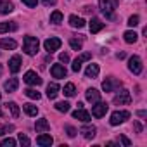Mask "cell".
I'll use <instances>...</instances> for the list:
<instances>
[{
	"instance_id": "obj_1",
	"label": "cell",
	"mask_w": 147,
	"mask_h": 147,
	"mask_svg": "<svg viewBox=\"0 0 147 147\" xmlns=\"http://www.w3.org/2000/svg\"><path fill=\"white\" fill-rule=\"evenodd\" d=\"M118 5H119L118 0H99V9H100L102 14H104L106 18H109V19L114 18L113 12L118 9Z\"/></svg>"
},
{
	"instance_id": "obj_2",
	"label": "cell",
	"mask_w": 147,
	"mask_h": 147,
	"mask_svg": "<svg viewBox=\"0 0 147 147\" xmlns=\"http://www.w3.org/2000/svg\"><path fill=\"white\" fill-rule=\"evenodd\" d=\"M38 49H40L38 38H35V36H24V40H23V50L28 55H36Z\"/></svg>"
},
{
	"instance_id": "obj_3",
	"label": "cell",
	"mask_w": 147,
	"mask_h": 147,
	"mask_svg": "<svg viewBox=\"0 0 147 147\" xmlns=\"http://www.w3.org/2000/svg\"><path fill=\"white\" fill-rule=\"evenodd\" d=\"M121 85H123L121 80L109 76V78H106V80L102 82V90H104V92H116V90H119Z\"/></svg>"
},
{
	"instance_id": "obj_4",
	"label": "cell",
	"mask_w": 147,
	"mask_h": 147,
	"mask_svg": "<svg viewBox=\"0 0 147 147\" xmlns=\"http://www.w3.org/2000/svg\"><path fill=\"white\" fill-rule=\"evenodd\" d=\"M128 118H130V113H128V111H114V113L111 114V119H109V123H111L113 126H118V125L125 123Z\"/></svg>"
},
{
	"instance_id": "obj_5",
	"label": "cell",
	"mask_w": 147,
	"mask_h": 147,
	"mask_svg": "<svg viewBox=\"0 0 147 147\" xmlns=\"http://www.w3.org/2000/svg\"><path fill=\"white\" fill-rule=\"evenodd\" d=\"M113 102H114L116 106H128V104L131 102V95H130L128 90H121V92H118V94L114 95Z\"/></svg>"
},
{
	"instance_id": "obj_6",
	"label": "cell",
	"mask_w": 147,
	"mask_h": 147,
	"mask_svg": "<svg viewBox=\"0 0 147 147\" xmlns=\"http://www.w3.org/2000/svg\"><path fill=\"white\" fill-rule=\"evenodd\" d=\"M128 69L133 73V75H140L142 73V59L138 55H131L128 59Z\"/></svg>"
},
{
	"instance_id": "obj_7",
	"label": "cell",
	"mask_w": 147,
	"mask_h": 147,
	"mask_svg": "<svg viewBox=\"0 0 147 147\" xmlns=\"http://www.w3.org/2000/svg\"><path fill=\"white\" fill-rule=\"evenodd\" d=\"M61 45H62V42L59 40V38H47L45 42H43V47H45V50L49 52V54H52V52H55V50H59L61 49Z\"/></svg>"
},
{
	"instance_id": "obj_8",
	"label": "cell",
	"mask_w": 147,
	"mask_h": 147,
	"mask_svg": "<svg viewBox=\"0 0 147 147\" xmlns=\"http://www.w3.org/2000/svg\"><path fill=\"white\" fill-rule=\"evenodd\" d=\"M94 107H92V116H95V118H102V116H106V113H107V109H109V106L106 104V102H95V104H92Z\"/></svg>"
},
{
	"instance_id": "obj_9",
	"label": "cell",
	"mask_w": 147,
	"mask_h": 147,
	"mask_svg": "<svg viewBox=\"0 0 147 147\" xmlns=\"http://www.w3.org/2000/svg\"><path fill=\"white\" fill-rule=\"evenodd\" d=\"M28 85H33V87H38V85H42V78L36 75L35 71H26V75H24V78H23Z\"/></svg>"
},
{
	"instance_id": "obj_10",
	"label": "cell",
	"mask_w": 147,
	"mask_h": 147,
	"mask_svg": "<svg viewBox=\"0 0 147 147\" xmlns=\"http://www.w3.org/2000/svg\"><path fill=\"white\" fill-rule=\"evenodd\" d=\"M50 73H52V76L57 78V80L66 78V75H67V71H66V67H64L62 64H54V66L50 67Z\"/></svg>"
},
{
	"instance_id": "obj_11",
	"label": "cell",
	"mask_w": 147,
	"mask_h": 147,
	"mask_svg": "<svg viewBox=\"0 0 147 147\" xmlns=\"http://www.w3.org/2000/svg\"><path fill=\"white\" fill-rule=\"evenodd\" d=\"M95 131H97V128H95L94 125H85V126L80 128V133H82L87 140H92V138L95 137Z\"/></svg>"
},
{
	"instance_id": "obj_12",
	"label": "cell",
	"mask_w": 147,
	"mask_h": 147,
	"mask_svg": "<svg viewBox=\"0 0 147 147\" xmlns=\"http://www.w3.org/2000/svg\"><path fill=\"white\" fill-rule=\"evenodd\" d=\"M73 118H75V119H80V121H83V123H88V121H90V113L85 111L83 107H78L75 113H73Z\"/></svg>"
},
{
	"instance_id": "obj_13",
	"label": "cell",
	"mask_w": 147,
	"mask_h": 147,
	"mask_svg": "<svg viewBox=\"0 0 147 147\" xmlns=\"http://www.w3.org/2000/svg\"><path fill=\"white\" fill-rule=\"evenodd\" d=\"M21 64H23V59H21L19 55H12L11 61H9V69H11V73H18V71L21 69Z\"/></svg>"
},
{
	"instance_id": "obj_14",
	"label": "cell",
	"mask_w": 147,
	"mask_h": 147,
	"mask_svg": "<svg viewBox=\"0 0 147 147\" xmlns=\"http://www.w3.org/2000/svg\"><path fill=\"white\" fill-rule=\"evenodd\" d=\"M35 130H36V133L49 131V130H50V125H49L47 118H40V119H36V123H35Z\"/></svg>"
},
{
	"instance_id": "obj_15",
	"label": "cell",
	"mask_w": 147,
	"mask_h": 147,
	"mask_svg": "<svg viewBox=\"0 0 147 147\" xmlns=\"http://www.w3.org/2000/svg\"><path fill=\"white\" fill-rule=\"evenodd\" d=\"M36 144L42 145V147H50V145L54 144V138H52L50 135H47V133H42V135L36 137Z\"/></svg>"
},
{
	"instance_id": "obj_16",
	"label": "cell",
	"mask_w": 147,
	"mask_h": 147,
	"mask_svg": "<svg viewBox=\"0 0 147 147\" xmlns=\"http://www.w3.org/2000/svg\"><path fill=\"white\" fill-rule=\"evenodd\" d=\"M85 95H87V100H88L90 104H95V102H99V100H100V92H99V90H95V88H88Z\"/></svg>"
},
{
	"instance_id": "obj_17",
	"label": "cell",
	"mask_w": 147,
	"mask_h": 147,
	"mask_svg": "<svg viewBox=\"0 0 147 147\" xmlns=\"http://www.w3.org/2000/svg\"><path fill=\"white\" fill-rule=\"evenodd\" d=\"M99 71H100V67H99V64H88V67L85 69V75H87V78H97L99 76Z\"/></svg>"
},
{
	"instance_id": "obj_18",
	"label": "cell",
	"mask_w": 147,
	"mask_h": 147,
	"mask_svg": "<svg viewBox=\"0 0 147 147\" xmlns=\"http://www.w3.org/2000/svg\"><path fill=\"white\" fill-rule=\"evenodd\" d=\"M18 87H19V82H18V78H11V80H7L5 83H4V90L5 92H16L18 90Z\"/></svg>"
},
{
	"instance_id": "obj_19",
	"label": "cell",
	"mask_w": 147,
	"mask_h": 147,
	"mask_svg": "<svg viewBox=\"0 0 147 147\" xmlns=\"http://www.w3.org/2000/svg\"><path fill=\"white\" fill-rule=\"evenodd\" d=\"M16 47H18V43H16V40H12V38H2V40H0V49L14 50Z\"/></svg>"
},
{
	"instance_id": "obj_20",
	"label": "cell",
	"mask_w": 147,
	"mask_h": 147,
	"mask_svg": "<svg viewBox=\"0 0 147 147\" xmlns=\"http://www.w3.org/2000/svg\"><path fill=\"white\" fill-rule=\"evenodd\" d=\"M14 11V5L9 0H0V14H11Z\"/></svg>"
},
{
	"instance_id": "obj_21",
	"label": "cell",
	"mask_w": 147,
	"mask_h": 147,
	"mask_svg": "<svg viewBox=\"0 0 147 147\" xmlns=\"http://www.w3.org/2000/svg\"><path fill=\"white\" fill-rule=\"evenodd\" d=\"M88 26H90V31H92V33H99V31L104 28V23H102L100 19H97V18H92V21H90Z\"/></svg>"
},
{
	"instance_id": "obj_22",
	"label": "cell",
	"mask_w": 147,
	"mask_h": 147,
	"mask_svg": "<svg viewBox=\"0 0 147 147\" xmlns=\"http://www.w3.org/2000/svg\"><path fill=\"white\" fill-rule=\"evenodd\" d=\"M59 94V85L57 83H49L47 85V97L49 99H55Z\"/></svg>"
},
{
	"instance_id": "obj_23",
	"label": "cell",
	"mask_w": 147,
	"mask_h": 147,
	"mask_svg": "<svg viewBox=\"0 0 147 147\" xmlns=\"http://www.w3.org/2000/svg\"><path fill=\"white\" fill-rule=\"evenodd\" d=\"M16 30H18V24H16V23H9V21H5V23H0V33L16 31Z\"/></svg>"
},
{
	"instance_id": "obj_24",
	"label": "cell",
	"mask_w": 147,
	"mask_h": 147,
	"mask_svg": "<svg viewBox=\"0 0 147 147\" xmlns=\"http://www.w3.org/2000/svg\"><path fill=\"white\" fill-rule=\"evenodd\" d=\"M69 24L73 26V28H83L85 26V21L82 19V18H78V16H69Z\"/></svg>"
},
{
	"instance_id": "obj_25",
	"label": "cell",
	"mask_w": 147,
	"mask_h": 147,
	"mask_svg": "<svg viewBox=\"0 0 147 147\" xmlns=\"http://www.w3.org/2000/svg\"><path fill=\"white\" fill-rule=\"evenodd\" d=\"M23 109H24V113L28 114V116H36L38 114V107L35 106V104H23Z\"/></svg>"
},
{
	"instance_id": "obj_26",
	"label": "cell",
	"mask_w": 147,
	"mask_h": 147,
	"mask_svg": "<svg viewBox=\"0 0 147 147\" xmlns=\"http://www.w3.org/2000/svg\"><path fill=\"white\" fill-rule=\"evenodd\" d=\"M123 38H125V42H126V43H135V42H137V38H138V35H137L135 31L128 30V31H125Z\"/></svg>"
},
{
	"instance_id": "obj_27",
	"label": "cell",
	"mask_w": 147,
	"mask_h": 147,
	"mask_svg": "<svg viewBox=\"0 0 147 147\" xmlns=\"http://www.w3.org/2000/svg\"><path fill=\"white\" fill-rule=\"evenodd\" d=\"M75 94H76V88H75V85H73V83H66L64 85V95L66 97H73Z\"/></svg>"
},
{
	"instance_id": "obj_28",
	"label": "cell",
	"mask_w": 147,
	"mask_h": 147,
	"mask_svg": "<svg viewBox=\"0 0 147 147\" xmlns=\"http://www.w3.org/2000/svg\"><path fill=\"white\" fill-rule=\"evenodd\" d=\"M7 107H9V111H11V114H12V118H18L19 116V106L16 104V102H7Z\"/></svg>"
},
{
	"instance_id": "obj_29",
	"label": "cell",
	"mask_w": 147,
	"mask_h": 147,
	"mask_svg": "<svg viewBox=\"0 0 147 147\" xmlns=\"http://www.w3.org/2000/svg\"><path fill=\"white\" fill-rule=\"evenodd\" d=\"M61 21H62V12H61V11H54V12L50 14V23L59 24Z\"/></svg>"
},
{
	"instance_id": "obj_30",
	"label": "cell",
	"mask_w": 147,
	"mask_h": 147,
	"mask_svg": "<svg viewBox=\"0 0 147 147\" xmlns=\"http://www.w3.org/2000/svg\"><path fill=\"white\" fill-rule=\"evenodd\" d=\"M24 95H26V97H30V99H35V100H38V99L42 97V95H40V92H36L35 88H26V90H24Z\"/></svg>"
},
{
	"instance_id": "obj_31",
	"label": "cell",
	"mask_w": 147,
	"mask_h": 147,
	"mask_svg": "<svg viewBox=\"0 0 147 147\" xmlns=\"http://www.w3.org/2000/svg\"><path fill=\"white\" fill-rule=\"evenodd\" d=\"M55 109H57L59 113H67V111L71 109V104H69V102H57V104H55Z\"/></svg>"
},
{
	"instance_id": "obj_32",
	"label": "cell",
	"mask_w": 147,
	"mask_h": 147,
	"mask_svg": "<svg viewBox=\"0 0 147 147\" xmlns=\"http://www.w3.org/2000/svg\"><path fill=\"white\" fill-rule=\"evenodd\" d=\"M69 45H71V49L73 50H82V40H76V38H71L69 40Z\"/></svg>"
},
{
	"instance_id": "obj_33",
	"label": "cell",
	"mask_w": 147,
	"mask_h": 147,
	"mask_svg": "<svg viewBox=\"0 0 147 147\" xmlns=\"http://www.w3.org/2000/svg\"><path fill=\"white\" fill-rule=\"evenodd\" d=\"M0 145H2V147H14L16 145V140L9 137V138H4L2 142H0Z\"/></svg>"
},
{
	"instance_id": "obj_34",
	"label": "cell",
	"mask_w": 147,
	"mask_h": 147,
	"mask_svg": "<svg viewBox=\"0 0 147 147\" xmlns=\"http://www.w3.org/2000/svg\"><path fill=\"white\" fill-rule=\"evenodd\" d=\"M11 131H14V125H5V126H2L0 128V135H7V133H11Z\"/></svg>"
},
{
	"instance_id": "obj_35",
	"label": "cell",
	"mask_w": 147,
	"mask_h": 147,
	"mask_svg": "<svg viewBox=\"0 0 147 147\" xmlns=\"http://www.w3.org/2000/svg\"><path fill=\"white\" fill-rule=\"evenodd\" d=\"M90 59H92V54H90V52H83L80 57H76V61H78L80 64H82V62H85V61H90Z\"/></svg>"
},
{
	"instance_id": "obj_36",
	"label": "cell",
	"mask_w": 147,
	"mask_h": 147,
	"mask_svg": "<svg viewBox=\"0 0 147 147\" xmlns=\"http://www.w3.org/2000/svg\"><path fill=\"white\" fill-rule=\"evenodd\" d=\"M19 144H21V145H24V147H28V145H30L31 142H30V138H28L26 135H23V133H19Z\"/></svg>"
},
{
	"instance_id": "obj_37",
	"label": "cell",
	"mask_w": 147,
	"mask_h": 147,
	"mask_svg": "<svg viewBox=\"0 0 147 147\" xmlns=\"http://www.w3.org/2000/svg\"><path fill=\"white\" fill-rule=\"evenodd\" d=\"M138 21H140V18H138V16H131V18L128 19V26H131V28H135V26L138 24Z\"/></svg>"
},
{
	"instance_id": "obj_38",
	"label": "cell",
	"mask_w": 147,
	"mask_h": 147,
	"mask_svg": "<svg viewBox=\"0 0 147 147\" xmlns=\"http://www.w3.org/2000/svg\"><path fill=\"white\" fill-rule=\"evenodd\" d=\"M21 2H23L24 5H28L30 9H33V7H36V4H38V0H21Z\"/></svg>"
},
{
	"instance_id": "obj_39",
	"label": "cell",
	"mask_w": 147,
	"mask_h": 147,
	"mask_svg": "<svg viewBox=\"0 0 147 147\" xmlns=\"http://www.w3.org/2000/svg\"><path fill=\"white\" fill-rule=\"evenodd\" d=\"M59 61H61V62H64V64H66V62H69V54H67V52H62V54L59 55Z\"/></svg>"
},
{
	"instance_id": "obj_40",
	"label": "cell",
	"mask_w": 147,
	"mask_h": 147,
	"mask_svg": "<svg viewBox=\"0 0 147 147\" xmlns=\"http://www.w3.org/2000/svg\"><path fill=\"white\" fill-rule=\"evenodd\" d=\"M66 131H67V135L69 137H76V128H73V126H66Z\"/></svg>"
},
{
	"instance_id": "obj_41",
	"label": "cell",
	"mask_w": 147,
	"mask_h": 147,
	"mask_svg": "<svg viewBox=\"0 0 147 147\" xmlns=\"http://www.w3.org/2000/svg\"><path fill=\"white\" fill-rule=\"evenodd\" d=\"M119 140H121V144H123L125 147H130V145H131V142H130V140H128L125 135H119Z\"/></svg>"
},
{
	"instance_id": "obj_42",
	"label": "cell",
	"mask_w": 147,
	"mask_h": 147,
	"mask_svg": "<svg viewBox=\"0 0 147 147\" xmlns=\"http://www.w3.org/2000/svg\"><path fill=\"white\" fill-rule=\"evenodd\" d=\"M133 128H135V131H137V133H142V125H140L138 121H135V123H133Z\"/></svg>"
},
{
	"instance_id": "obj_43",
	"label": "cell",
	"mask_w": 147,
	"mask_h": 147,
	"mask_svg": "<svg viewBox=\"0 0 147 147\" xmlns=\"http://www.w3.org/2000/svg\"><path fill=\"white\" fill-rule=\"evenodd\" d=\"M42 2H43V5H55V2H57V0H42Z\"/></svg>"
},
{
	"instance_id": "obj_44",
	"label": "cell",
	"mask_w": 147,
	"mask_h": 147,
	"mask_svg": "<svg viewBox=\"0 0 147 147\" xmlns=\"http://www.w3.org/2000/svg\"><path fill=\"white\" fill-rule=\"evenodd\" d=\"M83 11H85L87 14H92V12H94V9H92L90 5H87V7H83Z\"/></svg>"
},
{
	"instance_id": "obj_45",
	"label": "cell",
	"mask_w": 147,
	"mask_h": 147,
	"mask_svg": "<svg viewBox=\"0 0 147 147\" xmlns=\"http://www.w3.org/2000/svg\"><path fill=\"white\" fill-rule=\"evenodd\" d=\"M137 114H138V116H140V118H145V114H147V113H145V111H138V113H137Z\"/></svg>"
},
{
	"instance_id": "obj_46",
	"label": "cell",
	"mask_w": 147,
	"mask_h": 147,
	"mask_svg": "<svg viewBox=\"0 0 147 147\" xmlns=\"http://www.w3.org/2000/svg\"><path fill=\"white\" fill-rule=\"evenodd\" d=\"M0 75H2V64H0Z\"/></svg>"
},
{
	"instance_id": "obj_47",
	"label": "cell",
	"mask_w": 147,
	"mask_h": 147,
	"mask_svg": "<svg viewBox=\"0 0 147 147\" xmlns=\"http://www.w3.org/2000/svg\"><path fill=\"white\" fill-rule=\"evenodd\" d=\"M0 116H2V111H0Z\"/></svg>"
},
{
	"instance_id": "obj_48",
	"label": "cell",
	"mask_w": 147,
	"mask_h": 147,
	"mask_svg": "<svg viewBox=\"0 0 147 147\" xmlns=\"http://www.w3.org/2000/svg\"><path fill=\"white\" fill-rule=\"evenodd\" d=\"M0 99H2V94H0Z\"/></svg>"
}]
</instances>
